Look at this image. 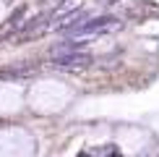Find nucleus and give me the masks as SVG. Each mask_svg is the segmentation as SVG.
I'll list each match as a JSON object with an SVG mask.
<instances>
[{"mask_svg": "<svg viewBox=\"0 0 159 157\" xmlns=\"http://www.w3.org/2000/svg\"><path fill=\"white\" fill-rule=\"evenodd\" d=\"M120 26H123L120 18L115 16H97V18L70 24L68 29H63V34L68 39H89V37H102V34H110V31H117Z\"/></svg>", "mask_w": 159, "mask_h": 157, "instance_id": "obj_1", "label": "nucleus"}, {"mask_svg": "<svg viewBox=\"0 0 159 157\" xmlns=\"http://www.w3.org/2000/svg\"><path fill=\"white\" fill-rule=\"evenodd\" d=\"M91 63H94L91 52L78 47L76 39H68L65 45L52 47V65H57V68H63V71H84V68H89Z\"/></svg>", "mask_w": 159, "mask_h": 157, "instance_id": "obj_2", "label": "nucleus"}, {"mask_svg": "<svg viewBox=\"0 0 159 157\" xmlns=\"http://www.w3.org/2000/svg\"><path fill=\"white\" fill-rule=\"evenodd\" d=\"M89 155H110V152H117L115 147H97V149H86Z\"/></svg>", "mask_w": 159, "mask_h": 157, "instance_id": "obj_3", "label": "nucleus"}, {"mask_svg": "<svg viewBox=\"0 0 159 157\" xmlns=\"http://www.w3.org/2000/svg\"><path fill=\"white\" fill-rule=\"evenodd\" d=\"M110 3H117V0H110Z\"/></svg>", "mask_w": 159, "mask_h": 157, "instance_id": "obj_4", "label": "nucleus"}]
</instances>
